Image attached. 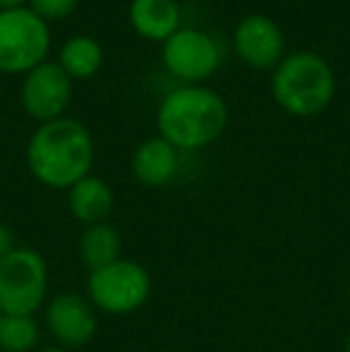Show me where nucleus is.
Here are the masks:
<instances>
[{"mask_svg": "<svg viewBox=\"0 0 350 352\" xmlns=\"http://www.w3.org/2000/svg\"><path fill=\"white\" fill-rule=\"evenodd\" d=\"M94 140L75 118L43 122L27 144V168L43 187L70 190L91 175Z\"/></svg>", "mask_w": 350, "mask_h": 352, "instance_id": "1", "label": "nucleus"}, {"mask_svg": "<svg viewBox=\"0 0 350 352\" xmlns=\"http://www.w3.org/2000/svg\"><path fill=\"white\" fill-rule=\"evenodd\" d=\"M228 125V106L209 87L182 84L166 94L156 111L159 137L177 151H197L214 144Z\"/></svg>", "mask_w": 350, "mask_h": 352, "instance_id": "2", "label": "nucleus"}, {"mask_svg": "<svg viewBox=\"0 0 350 352\" xmlns=\"http://www.w3.org/2000/svg\"><path fill=\"white\" fill-rule=\"evenodd\" d=\"M274 101L295 118L324 113L336 94V77L327 60L312 51H293L271 74Z\"/></svg>", "mask_w": 350, "mask_h": 352, "instance_id": "3", "label": "nucleus"}, {"mask_svg": "<svg viewBox=\"0 0 350 352\" xmlns=\"http://www.w3.org/2000/svg\"><path fill=\"white\" fill-rule=\"evenodd\" d=\"M151 274L135 259H118L103 269L89 271L87 297L98 314L130 316L140 311L151 297Z\"/></svg>", "mask_w": 350, "mask_h": 352, "instance_id": "4", "label": "nucleus"}, {"mask_svg": "<svg viewBox=\"0 0 350 352\" xmlns=\"http://www.w3.org/2000/svg\"><path fill=\"white\" fill-rule=\"evenodd\" d=\"M48 261L34 247H14L0 264V311L36 316L48 302Z\"/></svg>", "mask_w": 350, "mask_h": 352, "instance_id": "5", "label": "nucleus"}, {"mask_svg": "<svg viewBox=\"0 0 350 352\" xmlns=\"http://www.w3.org/2000/svg\"><path fill=\"white\" fill-rule=\"evenodd\" d=\"M51 51V32L29 5L0 10V72L27 74L46 63Z\"/></svg>", "mask_w": 350, "mask_h": 352, "instance_id": "6", "label": "nucleus"}, {"mask_svg": "<svg viewBox=\"0 0 350 352\" xmlns=\"http://www.w3.org/2000/svg\"><path fill=\"white\" fill-rule=\"evenodd\" d=\"M43 326L53 343L65 350L87 348L98 331V311L87 295L75 290H63L48 297L43 307Z\"/></svg>", "mask_w": 350, "mask_h": 352, "instance_id": "7", "label": "nucleus"}, {"mask_svg": "<svg viewBox=\"0 0 350 352\" xmlns=\"http://www.w3.org/2000/svg\"><path fill=\"white\" fill-rule=\"evenodd\" d=\"M161 60L171 77L185 84L209 79L221 65V51L214 36L201 29H177L161 48Z\"/></svg>", "mask_w": 350, "mask_h": 352, "instance_id": "8", "label": "nucleus"}, {"mask_svg": "<svg viewBox=\"0 0 350 352\" xmlns=\"http://www.w3.org/2000/svg\"><path fill=\"white\" fill-rule=\"evenodd\" d=\"M72 96V79L58 63H41L34 70H29L22 79L19 101L29 118L43 122H51L63 118L67 103Z\"/></svg>", "mask_w": 350, "mask_h": 352, "instance_id": "9", "label": "nucleus"}, {"mask_svg": "<svg viewBox=\"0 0 350 352\" xmlns=\"http://www.w3.org/2000/svg\"><path fill=\"white\" fill-rule=\"evenodd\" d=\"M233 48L245 65L271 70L285 58L283 29L266 14H248L235 27Z\"/></svg>", "mask_w": 350, "mask_h": 352, "instance_id": "10", "label": "nucleus"}, {"mask_svg": "<svg viewBox=\"0 0 350 352\" xmlns=\"http://www.w3.org/2000/svg\"><path fill=\"white\" fill-rule=\"evenodd\" d=\"M132 175L144 187H166L173 182L180 168V151L164 140V137H151L144 140L132 153Z\"/></svg>", "mask_w": 350, "mask_h": 352, "instance_id": "11", "label": "nucleus"}, {"mask_svg": "<svg viewBox=\"0 0 350 352\" xmlns=\"http://www.w3.org/2000/svg\"><path fill=\"white\" fill-rule=\"evenodd\" d=\"M67 209H70L72 218L82 226L106 223L113 209H116L113 187L98 175L82 177L77 185L67 190Z\"/></svg>", "mask_w": 350, "mask_h": 352, "instance_id": "12", "label": "nucleus"}, {"mask_svg": "<svg viewBox=\"0 0 350 352\" xmlns=\"http://www.w3.org/2000/svg\"><path fill=\"white\" fill-rule=\"evenodd\" d=\"M130 24L146 41H168L180 29V5L175 0H132Z\"/></svg>", "mask_w": 350, "mask_h": 352, "instance_id": "13", "label": "nucleus"}, {"mask_svg": "<svg viewBox=\"0 0 350 352\" xmlns=\"http://www.w3.org/2000/svg\"><path fill=\"white\" fill-rule=\"evenodd\" d=\"M77 256L89 271L103 269V266L122 259V237L118 228H113L108 221L85 226L80 242H77Z\"/></svg>", "mask_w": 350, "mask_h": 352, "instance_id": "14", "label": "nucleus"}, {"mask_svg": "<svg viewBox=\"0 0 350 352\" xmlns=\"http://www.w3.org/2000/svg\"><path fill=\"white\" fill-rule=\"evenodd\" d=\"M58 65L70 79H89L103 65V48L91 36H72L63 43Z\"/></svg>", "mask_w": 350, "mask_h": 352, "instance_id": "15", "label": "nucleus"}, {"mask_svg": "<svg viewBox=\"0 0 350 352\" xmlns=\"http://www.w3.org/2000/svg\"><path fill=\"white\" fill-rule=\"evenodd\" d=\"M39 348H41V324L36 316H0V352H36Z\"/></svg>", "mask_w": 350, "mask_h": 352, "instance_id": "16", "label": "nucleus"}, {"mask_svg": "<svg viewBox=\"0 0 350 352\" xmlns=\"http://www.w3.org/2000/svg\"><path fill=\"white\" fill-rule=\"evenodd\" d=\"M77 5L80 0H29V10H34L43 22H58V19L70 17Z\"/></svg>", "mask_w": 350, "mask_h": 352, "instance_id": "17", "label": "nucleus"}, {"mask_svg": "<svg viewBox=\"0 0 350 352\" xmlns=\"http://www.w3.org/2000/svg\"><path fill=\"white\" fill-rule=\"evenodd\" d=\"M14 235H12V230H10L5 223H0V264H3L5 259H8V254L14 250Z\"/></svg>", "mask_w": 350, "mask_h": 352, "instance_id": "18", "label": "nucleus"}, {"mask_svg": "<svg viewBox=\"0 0 350 352\" xmlns=\"http://www.w3.org/2000/svg\"><path fill=\"white\" fill-rule=\"evenodd\" d=\"M29 0H0V10H14V8H24Z\"/></svg>", "mask_w": 350, "mask_h": 352, "instance_id": "19", "label": "nucleus"}, {"mask_svg": "<svg viewBox=\"0 0 350 352\" xmlns=\"http://www.w3.org/2000/svg\"><path fill=\"white\" fill-rule=\"evenodd\" d=\"M36 352H70V350H65V348H61V345H41V348H39Z\"/></svg>", "mask_w": 350, "mask_h": 352, "instance_id": "20", "label": "nucleus"}, {"mask_svg": "<svg viewBox=\"0 0 350 352\" xmlns=\"http://www.w3.org/2000/svg\"><path fill=\"white\" fill-rule=\"evenodd\" d=\"M343 352H350V331H348L346 340H343Z\"/></svg>", "mask_w": 350, "mask_h": 352, "instance_id": "21", "label": "nucleus"}, {"mask_svg": "<svg viewBox=\"0 0 350 352\" xmlns=\"http://www.w3.org/2000/svg\"><path fill=\"white\" fill-rule=\"evenodd\" d=\"M348 305H350V285H348Z\"/></svg>", "mask_w": 350, "mask_h": 352, "instance_id": "22", "label": "nucleus"}, {"mask_svg": "<svg viewBox=\"0 0 350 352\" xmlns=\"http://www.w3.org/2000/svg\"><path fill=\"white\" fill-rule=\"evenodd\" d=\"M0 316H3V311H0Z\"/></svg>", "mask_w": 350, "mask_h": 352, "instance_id": "23", "label": "nucleus"}]
</instances>
